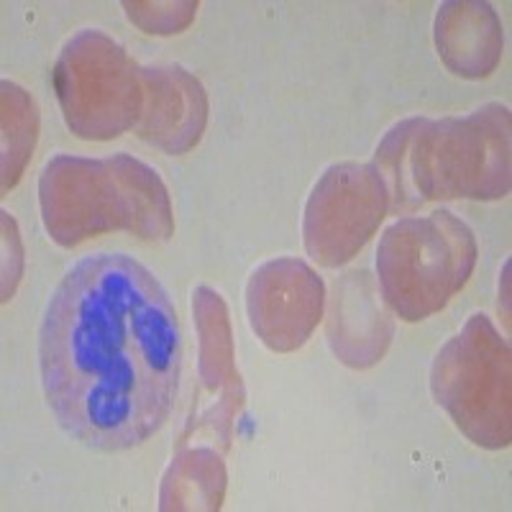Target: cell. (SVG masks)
<instances>
[{"label": "cell", "instance_id": "obj_1", "mask_svg": "<svg viewBox=\"0 0 512 512\" xmlns=\"http://www.w3.org/2000/svg\"><path fill=\"white\" fill-rule=\"evenodd\" d=\"M49 413L100 454L146 443L175 410L182 336L167 290L134 256H82L49 295L39 326Z\"/></svg>", "mask_w": 512, "mask_h": 512}, {"label": "cell", "instance_id": "obj_2", "mask_svg": "<svg viewBox=\"0 0 512 512\" xmlns=\"http://www.w3.org/2000/svg\"><path fill=\"white\" fill-rule=\"evenodd\" d=\"M507 131L510 116L502 105H487L469 118L397 123L377 149L379 175L395 210L438 198H505L510 187Z\"/></svg>", "mask_w": 512, "mask_h": 512}, {"label": "cell", "instance_id": "obj_3", "mask_svg": "<svg viewBox=\"0 0 512 512\" xmlns=\"http://www.w3.org/2000/svg\"><path fill=\"white\" fill-rule=\"evenodd\" d=\"M41 213L52 239L62 246L113 228H131L144 239L172 233L167 190L157 172L118 154L93 162L82 157H54L41 175Z\"/></svg>", "mask_w": 512, "mask_h": 512}, {"label": "cell", "instance_id": "obj_4", "mask_svg": "<svg viewBox=\"0 0 512 512\" xmlns=\"http://www.w3.org/2000/svg\"><path fill=\"white\" fill-rule=\"evenodd\" d=\"M474 264V233L454 213L400 218L379 241V290L402 320H423L469 282Z\"/></svg>", "mask_w": 512, "mask_h": 512}, {"label": "cell", "instance_id": "obj_5", "mask_svg": "<svg viewBox=\"0 0 512 512\" xmlns=\"http://www.w3.org/2000/svg\"><path fill=\"white\" fill-rule=\"evenodd\" d=\"M431 387L438 405L477 446L510 443V349L487 315H472L438 351Z\"/></svg>", "mask_w": 512, "mask_h": 512}, {"label": "cell", "instance_id": "obj_6", "mask_svg": "<svg viewBox=\"0 0 512 512\" xmlns=\"http://www.w3.org/2000/svg\"><path fill=\"white\" fill-rule=\"evenodd\" d=\"M54 80L67 123L82 139L121 136L139 118L136 64L100 31H85L67 44Z\"/></svg>", "mask_w": 512, "mask_h": 512}, {"label": "cell", "instance_id": "obj_7", "mask_svg": "<svg viewBox=\"0 0 512 512\" xmlns=\"http://www.w3.org/2000/svg\"><path fill=\"white\" fill-rule=\"evenodd\" d=\"M390 192L369 164H333L313 187L305 208V246L323 267L354 259L384 218Z\"/></svg>", "mask_w": 512, "mask_h": 512}, {"label": "cell", "instance_id": "obj_8", "mask_svg": "<svg viewBox=\"0 0 512 512\" xmlns=\"http://www.w3.org/2000/svg\"><path fill=\"white\" fill-rule=\"evenodd\" d=\"M323 280L297 259H274L251 274L246 310L251 328L272 351L305 344L323 313Z\"/></svg>", "mask_w": 512, "mask_h": 512}, {"label": "cell", "instance_id": "obj_9", "mask_svg": "<svg viewBox=\"0 0 512 512\" xmlns=\"http://www.w3.org/2000/svg\"><path fill=\"white\" fill-rule=\"evenodd\" d=\"M328 336L338 359L349 367L364 369L382 359L392 338V320L364 269L346 274L336 285Z\"/></svg>", "mask_w": 512, "mask_h": 512}, {"label": "cell", "instance_id": "obj_10", "mask_svg": "<svg viewBox=\"0 0 512 512\" xmlns=\"http://www.w3.org/2000/svg\"><path fill=\"white\" fill-rule=\"evenodd\" d=\"M146 80L152 82V111L144 113L146 123L141 136L172 154L187 152L198 144L205 118L187 113H205V95L200 85L182 70H149Z\"/></svg>", "mask_w": 512, "mask_h": 512}, {"label": "cell", "instance_id": "obj_11", "mask_svg": "<svg viewBox=\"0 0 512 512\" xmlns=\"http://www.w3.org/2000/svg\"><path fill=\"white\" fill-rule=\"evenodd\" d=\"M3 100H6V123H11L13 131L21 128L24 134H16L11 139V146L6 149V164H3V172H6V182L3 187L16 185V180L21 177V169H24L26 157L34 149L36 141V108L34 100L24 93L21 88L11 85V82H3Z\"/></svg>", "mask_w": 512, "mask_h": 512}]
</instances>
